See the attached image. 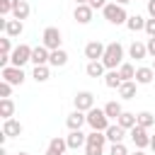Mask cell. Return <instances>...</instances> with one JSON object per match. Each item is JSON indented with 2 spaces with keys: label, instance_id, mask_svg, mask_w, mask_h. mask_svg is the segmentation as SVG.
Segmentation results:
<instances>
[{
  "label": "cell",
  "instance_id": "obj_1",
  "mask_svg": "<svg viewBox=\"0 0 155 155\" xmlns=\"http://www.w3.org/2000/svg\"><path fill=\"white\" fill-rule=\"evenodd\" d=\"M102 63H104L107 70H119V65L124 63V46H121L119 41H109Z\"/></svg>",
  "mask_w": 155,
  "mask_h": 155
},
{
  "label": "cell",
  "instance_id": "obj_2",
  "mask_svg": "<svg viewBox=\"0 0 155 155\" xmlns=\"http://www.w3.org/2000/svg\"><path fill=\"white\" fill-rule=\"evenodd\" d=\"M102 15H104V19L109 22V24H126L128 22V12H126V7H121V5H116V2H109L104 10H102Z\"/></svg>",
  "mask_w": 155,
  "mask_h": 155
},
{
  "label": "cell",
  "instance_id": "obj_3",
  "mask_svg": "<svg viewBox=\"0 0 155 155\" xmlns=\"http://www.w3.org/2000/svg\"><path fill=\"white\" fill-rule=\"evenodd\" d=\"M104 145H107V136L102 131H90L85 143V155H104Z\"/></svg>",
  "mask_w": 155,
  "mask_h": 155
},
{
  "label": "cell",
  "instance_id": "obj_4",
  "mask_svg": "<svg viewBox=\"0 0 155 155\" xmlns=\"http://www.w3.org/2000/svg\"><path fill=\"white\" fill-rule=\"evenodd\" d=\"M109 121H111V119L104 114V109H97V107H94V109L87 111V126H90L92 131H102V133H104V131L111 126Z\"/></svg>",
  "mask_w": 155,
  "mask_h": 155
},
{
  "label": "cell",
  "instance_id": "obj_5",
  "mask_svg": "<svg viewBox=\"0 0 155 155\" xmlns=\"http://www.w3.org/2000/svg\"><path fill=\"white\" fill-rule=\"evenodd\" d=\"M63 36H61V29L58 27H46L44 34H41V46H46L48 51H56V48H63Z\"/></svg>",
  "mask_w": 155,
  "mask_h": 155
},
{
  "label": "cell",
  "instance_id": "obj_6",
  "mask_svg": "<svg viewBox=\"0 0 155 155\" xmlns=\"http://www.w3.org/2000/svg\"><path fill=\"white\" fill-rule=\"evenodd\" d=\"M31 46L29 44H19V46H15V51H12V56H10V65H15V68H22L24 63H31Z\"/></svg>",
  "mask_w": 155,
  "mask_h": 155
},
{
  "label": "cell",
  "instance_id": "obj_7",
  "mask_svg": "<svg viewBox=\"0 0 155 155\" xmlns=\"http://www.w3.org/2000/svg\"><path fill=\"white\" fill-rule=\"evenodd\" d=\"M73 104H75V109L78 111H90V109H94V94L90 92V90H82V92H78L75 97H73Z\"/></svg>",
  "mask_w": 155,
  "mask_h": 155
},
{
  "label": "cell",
  "instance_id": "obj_8",
  "mask_svg": "<svg viewBox=\"0 0 155 155\" xmlns=\"http://www.w3.org/2000/svg\"><path fill=\"white\" fill-rule=\"evenodd\" d=\"M128 136H131V140H133V145H136L138 150L150 148V136H148V128H143V126H133V128L128 131Z\"/></svg>",
  "mask_w": 155,
  "mask_h": 155
},
{
  "label": "cell",
  "instance_id": "obj_9",
  "mask_svg": "<svg viewBox=\"0 0 155 155\" xmlns=\"http://www.w3.org/2000/svg\"><path fill=\"white\" fill-rule=\"evenodd\" d=\"M104 51H107V44H102V41L85 44V58L87 61H102L104 58Z\"/></svg>",
  "mask_w": 155,
  "mask_h": 155
},
{
  "label": "cell",
  "instance_id": "obj_10",
  "mask_svg": "<svg viewBox=\"0 0 155 155\" xmlns=\"http://www.w3.org/2000/svg\"><path fill=\"white\" fill-rule=\"evenodd\" d=\"M24 78H27V75H24V70H22V68H15V65L2 68V80H5V82H10L12 87H15V85H22V82H24Z\"/></svg>",
  "mask_w": 155,
  "mask_h": 155
},
{
  "label": "cell",
  "instance_id": "obj_11",
  "mask_svg": "<svg viewBox=\"0 0 155 155\" xmlns=\"http://www.w3.org/2000/svg\"><path fill=\"white\" fill-rule=\"evenodd\" d=\"M92 15H94V10L90 5H75V10H73V17H75L78 24H90Z\"/></svg>",
  "mask_w": 155,
  "mask_h": 155
},
{
  "label": "cell",
  "instance_id": "obj_12",
  "mask_svg": "<svg viewBox=\"0 0 155 155\" xmlns=\"http://www.w3.org/2000/svg\"><path fill=\"white\" fill-rule=\"evenodd\" d=\"M82 124H87V114L85 111H70L68 114V119H65V126L70 128V131H80L82 128Z\"/></svg>",
  "mask_w": 155,
  "mask_h": 155
},
{
  "label": "cell",
  "instance_id": "obj_13",
  "mask_svg": "<svg viewBox=\"0 0 155 155\" xmlns=\"http://www.w3.org/2000/svg\"><path fill=\"white\" fill-rule=\"evenodd\" d=\"M22 131H24V126H22L17 119H5V121H2V136L17 138V136H22Z\"/></svg>",
  "mask_w": 155,
  "mask_h": 155
},
{
  "label": "cell",
  "instance_id": "obj_14",
  "mask_svg": "<svg viewBox=\"0 0 155 155\" xmlns=\"http://www.w3.org/2000/svg\"><path fill=\"white\" fill-rule=\"evenodd\" d=\"M65 143H68V150L85 148V143H87V133H82V131H70V133L65 136Z\"/></svg>",
  "mask_w": 155,
  "mask_h": 155
},
{
  "label": "cell",
  "instance_id": "obj_15",
  "mask_svg": "<svg viewBox=\"0 0 155 155\" xmlns=\"http://www.w3.org/2000/svg\"><path fill=\"white\" fill-rule=\"evenodd\" d=\"M65 150H68V143H65V138H61V136H53V138L48 140V148H46V153H44V155H65Z\"/></svg>",
  "mask_w": 155,
  "mask_h": 155
},
{
  "label": "cell",
  "instance_id": "obj_16",
  "mask_svg": "<svg viewBox=\"0 0 155 155\" xmlns=\"http://www.w3.org/2000/svg\"><path fill=\"white\" fill-rule=\"evenodd\" d=\"M48 58H51V51L46 46H34V51H31V63L34 65H48Z\"/></svg>",
  "mask_w": 155,
  "mask_h": 155
},
{
  "label": "cell",
  "instance_id": "obj_17",
  "mask_svg": "<svg viewBox=\"0 0 155 155\" xmlns=\"http://www.w3.org/2000/svg\"><path fill=\"white\" fill-rule=\"evenodd\" d=\"M104 136H107L109 143H124V138H126V128H121L119 124H111V126L104 131Z\"/></svg>",
  "mask_w": 155,
  "mask_h": 155
},
{
  "label": "cell",
  "instance_id": "obj_18",
  "mask_svg": "<svg viewBox=\"0 0 155 155\" xmlns=\"http://www.w3.org/2000/svg\"><path fill=\"white\" fill-rule=\"evenodd\" d=\"M22 31H24V22H19V19H7L5 22V36L17 39V36H22Z\"/></svg>",
  "mask_w": 155,
  "mask_h": 155
},
{
  "label": "cell",
  "instance_id": "obj_19",
  "mask_svg": "<svg viewBox=\"0 0 155 155\" xmlns=\"http://www.w3.org/2000/svg\"><path fill=\"white\" fill-rule=\"evenodd\" d=\"M85 73H87L90 78H104V75H107V68H104L102 61H87Z\"/></svg>",
  "mask_w": 155,
  "mask_h": 155
},
{
  "label": "cell",
  "instance_id": "obj_20",
  "mask_svg": "<svg viewBox=\"0 0 155 155\" xmlns=\"http://www.w3.org/2000/svg\"><path fill=\"white\" fill-rule=\"evenodd\" d=\"M153 78H155V70H153V68H148V65L136 68V82H138V85H150Z\"/></svg>",
  "mask_w": 155,
  "mask_h": 155
},
{
  "label": "cell",
  "instance_id": "obj_21",
  "mask_svg": "<svg viewBox=\"0 0 155 155\" xmlns=\"http://www.w3.org/2000/svg\"><path fill=\"white\" fill-rule=\"evenodd\" d=\"M65 63H68V51H65V48H56V51H51L48 65H53V68H63Z\"/></svg>",
  "mask_w": 155,
  "mask_h": 155
},
{
  "label": "cell",
  "instance_id": "obj_22",
  "mask_svg": "<svg viewBox=\"0 0 155 155\" xmlns=\"http://www.w3.org/2000/svg\"><path fill=\"white\" fill-rule=\"evenodd\" d=\"M128 56L136 58V61H143V58L148 56V46H145L143 41H133V44L128 46Z\"/></svg>",
  "mask_w": 155,
  "mask_h": 155
},
{
  "label": "cell",
  "instance_id": "obj_23",
  "mask_svg": "<svg viewBox=\"0 0 155 155\" xmlns=\"http://www.w3.org/2000/svg\"><path fill=\"white\" fill-rule=\"evenodd\" d=\"M136 90H138V82H136V80H131V82H121V87H119V97H121V99H133V97H136Z\"/></svg>",
  "mask_w": 155,
  "mask_h": 155
},
{
  "label": "cell",
  "instance_id": "obj_24",
  "mask_svg": "<svg viewBox=\"0 0 155 155\" xmlns=\"http://www.w3.org/2000/svg\"><path fill=\"white\" fill-rule=\"evenodd\" d=\"M29 12H31L29 2H27V0H19V2H17V7L12 10V19H19V22H22V19H27V17H29Z\"/></svg>",
  "mask_w": 155,
  "mask_h": 155
},
{
  "label": "cell",
  "instance_id": "obj_25",
  "mask_svg": "<svg viewBox=\"0 0 155 155\" xmlns=\"http://www.w3.org/2000/svg\"><path fill=\"white\" fill-rule=\"evenodd\" d=\"M104 114H107L109 119H119V116L124 114V107H121V102H116V99L107 102V104H104Z\"/></svg>",
  "mask_w": 155,
  "mask_h": 155
},
{
  "label": "cell",
  "instance_id": "obj_26",
  "mask_svg": "<svg viewBox=\"0 0 155 155\" xmlns=\"http://www.w3.org/2000/svg\"><path fill=\"white\" fill-rule=\"evenodd\" d=\"M136 126H143V128L155 126V114L153 111H138L136 114Z\"/></svg>",
  "mask_w": 155,
  "mask_h": 155
},
{
  "label": "cell",
  "instance_id": "obj_27",
  "mask_svg": "<svg viewBox=\"0 0 155 155\" xmlns=\"http://www.w3.org/2000/svg\"><path fill=\"white\" fill-rule=\"evenodd\" d=\"M126 27H128V31H145V17H140V15H131L128 22H126Z\"/></svg>",
  "mask_w": 155,
  "mask_h": 155
},
{
  "label": "cell",
  "instance_id": "obj_28",
  "mask_svg": "<svg viewBox=\"0 0 155 155\" xmlns=\"http://www.w3.org/2000/svg\"><path fill=\"white\" fill-rule=\"evenodd\" d=\"M121 75H119V70H107V75H104V85L107 87H111V90H119L121 87Z\"/></svg>",
  "mask_w": 155,
  "mask_h": 155
},
{
  "label": "cell",
  "instance_id": "obj_29",
  "mask_svg": "<svg viewBox=\"0 0 155 155\" xmlns=\"http://www.w3.org/2000/svg\"><path fill=\"white\" fill-rule=\"evenodd\" d=\"M0 116H2V121H5V119H12V116H15V102H12L10 97L0 99Z\"/></svg>",
  "mask_w": 155,
  "mask_h": 155
},
{
  "label": "cell",
  "instance_id": "obj_30",
  "mask_svg": "<svg viewBox=\"0 0 155 155\" xmlns=\"http://www.w3.org/2000/svg\"><path fill=\"white\" fill-rule=\"evenodd\" d=\"M119 75H121V80H124V82H131V80H136V68H133L131 63H126V61H124V63L119 65Z\"/></svg>",
  "mask_w": 155,
  "mask_h": 155
},
{
  "label": "cell",
  "instance_id": "obj_31",
  "mask_svg": "<svg viewBox=\"0 0 155 155\" xmlns=\"http://www.w3.org/2000/svg\"><path fill=\"white\" fill-rule=\"evenodd\" d=\"M31 78H34L36 82H46V80L51 78V68H48V65H34Z\"/></svg>",
  "mask_w": 155,
  "mask_h": 155
},
{
  "label": "cell",
  "instance_id": "obj_32",
  "mask_svg": "<svg viewBox=\"0 0 155 155\" xmlns=\"http://www.w3.org/2000/svg\"><path fill=\"white\" fill-rule=\"evenodd\" d=\"M116 124L121 126V128H126V131H131L133 126H136V114L133 111H124L119 119H116Z\"/></svg>",
  "mask_w": 155,
  "mask_h": 155
},
{
  "label": "cell",
  "instance_id": "obj_33",
  "mask_svg": "<svg viewBox=\"0 0 155 155\" xmlns=\"http://www.w3.org/2000/svg\"><path fill=\"white\" fill-rule=\"evenodd\" d=\"M17 2H19V0H0V15H2V17L12 15V10L17 7Z\"/></svg>",
  "mask_w": 155,
  "mask_h": 155
},
{
  "label": "cell",
  "instance_id": "obj_34",
  "mask_svg": "<svg viewBox=\"0 0 155 155\" xmlns=\"http://www.w3.org/2000/svg\"><path fill=\"white\" fill-rule=\"evenodd\" d=\"M12 39L10 36H2L0 39V56H12Z\"/></svg>",
  "mask_w": 155,
  "mask_h": 155
},
{
  "label": "cell",
  "instance_id": "obj_35",
  "mask_svg": "<svg viewBox=\"0 0 155 155\" xmlns=\"http://www.w3.org/2000/svg\"><path fill=\"white\" fill-rule=\"evenodd\" d=\"M109 155H131V153H128V148H126L124 143H111Z\"/></svg>",
  "mask_w": 155,
  "mask_h": 155
},
{
  "label": "cell",
  "instance_id": "obj_36",
  "mask_svg": "<svg viewBox=\"0 0 155 155\" xmlns=\"http://www.w3.org/2000/svg\"><path fill=\"white\" fill-rule=\"evenodd\" d=\"M10 94H12V85L5 82V80H0V99H5V97H10Z\"/></svg>",
  "mask_w": 155,
  "mask_h": 155
},
{
  "label": "cell",
  "instance_id": "obj_37",
  "mask_svg": "<svg viewBox=\"0 0 155 155\" xmlns=\"http://www.w3.org/2000/svg\"><path fill=\"white\" fill-rule=\"evenodd\" d=\"M145 34H148V36H155V17L145 19Z\"/></svg>",
  "mask_w": 155,
  "mask_h": 155
},
{
  "label": "cell",
  "instance_id": "obj_38",
  "mask_svg": "<svg viewBox=\"0 0 155 155\" xmlns=\"http://www.w3.org/2000/svg\"><path fill=\"white\" fill-rule=\"evenodd\" d=\"M87 5H90V7H92V10H104V7H107V5H109V2H107V0H90V2H87Z\"/></svg>",
  "mask_w": 155,
  "mask_h": 155
},
{
  "label": "cell",
  "instance_id": "obj_39",
  "mask_svg": "<svg viewBox=\"0 0 155 155\" xmlns=\"http://www.w3.org/2000/svg\"><path fill=\"white\" fill-rule=\"evenodd\" d=\"M145 46H148V56H153V58H155V36H148Z\"/></svg>",
  "mask_w": 155,
  "mask_h": 155
},
{
  "label": "cell",
  "instance_id": "obj_40",
  "mask_svg": "<svg viewBox=\"0 0 155 155\" xmlns=\"http://www.w3.org/2000/svg\"><path fill=\"white\" fill-rule=\"evenodd\" d=\"M148 15L155 17V0H148Z\"/></svg>",
  "mask_w": 155,
  "mask_h": 155
},
{
  "label": "cell",
  "instance_id": "obj_41",
  "mask_svg": "<svg viewBox=\"0 0 155 155\" xmlns=\"http://www.w3.org/2000/svg\"><path fill=\"white\" fill-rule=\"evenodd\" d=\"M114 2H116V5H121V7H126V5L131 2V0H114Z\"/></svg>",
  "mask_w": 155,
  "mask_h": 155
},
{
  "label": "cell",
  "instance_id": "obj_42",
  "mask_svg": "<svg viewBox=\"0 0 155 155\" xmlns=\"http://www.w3.org/2000/svg\"><path fill=\"white\" fill-rule=\"evenodd\" d=\"M150 150L155 153V136H150Z\"/></svg>",
  "mask_w": 155,
  "mask_h": 155
},
{
  "label": "cell",
  "instance_id": "obj_43",
  "mask_svg": "<svg viewBox=\"0 0 155 155\" xmlns=\"http://www.w3.org/2000/svg\"><path fill=\"white\" fill-rule=\"evenodd\" d=\"M131 155H145V150H138V148H136V150H133Z\"/></svg>",
  "mask_w": 155,
  "mask_h": 155
},
{
  "label": "cell",
  "instance_id": "obj_44",
  "mask_svg": "<svg viewBox=\"0 0 155 155\" xmlns=\"http://www.w3.org/2000/svg\"><path fill=\"white\" fill-rule=\"evenodd\" d=\"M90 0H75V5H87Z\"/></svg>",
  "mask_w": 155,
  "mask_h": 155
},
{
  "label": "cell",
  "instance_id": "obj_45",
  "mask_svg": "<svg viewBox=\"0 0 155 155\" xmlns=\"http://www.w3.org/2000/svg\"><path fill=\"white\" fill-rule=\"evenodd\" d=\"M0 155H7V150H5V148H0Z\"/></svg>",
  "mask_w": 155,
  "mask_h": 155
},
{
  "label": "cell",
  "instance_id": "obj_46",
  "mask_svg": "<svg viewBox=\"0 0 155 155\" xmlns=\"http://www.w3.org/2000/svg\"><path fill=\"white\" fill-rule=\"evenodd\" d=\"M150 68H153V70H155V58H153V65H150Z\"/></svg>",
  "mask_w": 155,
  "mask_h": 155
},
{
  "label": "cell",
  "instance_id": "obj_47",
  "mask_svg": "<svg viewBox=\"0 0 155 155\" xmlns=\"http://www.w3.org/2000/svg\"><path fill=\"white\" fill-rule=\"evenodd\" d=\"M17 155H29V153H17Z\"/></svg>",
  "mask_w": 155,
  "mask_h": 155
}]
</instances>
